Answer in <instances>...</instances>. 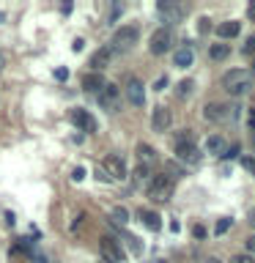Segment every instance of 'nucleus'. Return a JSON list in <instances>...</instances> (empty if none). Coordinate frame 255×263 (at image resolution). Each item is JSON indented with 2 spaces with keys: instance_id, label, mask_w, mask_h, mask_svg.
I'll return each instance as SVG.
<instances>
[{
  "instance_id": "ddd939ff",
  "label": "nucleus",
  "mask_w": 255,
  "mask_h": 263,
  "mask_svg": "<svg viewBox=\"0 0 255 263\" xmlns=\"http://www.w3.org/2000/svg\"><path fill=\"white\" fill-rule=\"evenodd\" d=\"M170 123H173V115H170L168 107H156L154 115H151V126H154V132H168Z\"/></svg>"
},
{
  "instance_id": "79ce46f5",
  "label": "nucleus",
  "mask_w": 255,
  "mask_h": 263,
  "mask_svg": "<svg viewBox=\"0 0 255 263\" xmlns=\"http://www.w3.org/2000/svg\"><path fill=\"white\" fill-rule=\"evenodd\" d=\"M151 263H162V260H151Z\"/></svg>"
},
{
  "instance_id": "58836bf2",
  "label": "nucleus",
  "mask_w": 255,
  "mask_h": 263,
  "mask_svg": "<svg viewBox=\"0 0 255 263\" xmlns=\"http://www.w3.org/2000/svg\"><path fill=\"white\" fill-rule=\"evenodd\" d=\"M247 14H250V20H252V22H255V3H252V6H250V8H247Z\"/></svg>"
},
{
  "instance_id": "0eeeda50",
  "label": "nucleus",
  "mask_w": 255,
  "mask_h": 263,
  "mask_svg": "<svg viewBox=\"0 0 255 263\" xmlns=\"http://www.w3.org/2000/svg\"><path fill=\"white\" fill-rule=\"evenodd\" d=\"M102 170L107 173V178L110 181H123L126 178V164H123V159L121 156H104L102 159Z\"/></svg>"
},
{
  "instance_id": "a878e982",
  "label": "nucleus",
  "mask_w": 255,
  "mask_h": 263,
  "mask_svg": "<svg viewBox=\"0 0 255 263\" xmlns=\"http://www.w3.org/2000/svg\"><path fill=\"white\" fill-rule=\"evenodd\" d=\"M242 167L255 176V156H242Z\"/></svg>"
},
{
  "instance_id": "f8f14e48",
  "label": "nucleus",
  "mask_w": 255,
  "mask_h": 263,
  "mask_svg": "<svg viewBox=\"0 0 255 263\" xmlns=\"http://www.w3.org/2000/svg\"><path fill=\"white\" fill-rule=\"evenodd\" d=\"M71 123L77 129L88 132V135H90V132H96V118L88 110H71Z\"/></svg>"
},
{
  "instance_id": "5701e85b",
  "label": "nucleus",
  "mask_w": 255,
  "mask_h": 263,
  "mask_svg": "<svg viewBox=\"0 0 255 263\" xmlns=\"http://www.w3.org/2000/svg\"><path fill=\"white\" fill-rule=\"evenodd\" d=\"M228 52H230V44H214V47L209 49V55L214 58V61H222V58H228Z\"/></svg>"
},
{
  "instance_id": "cd10ccee",
  "label": "nucleus",
  "mask_w": 255,
  "mask_h": 263,
  "mask_svg": "<svg viewBox=\"0 0 255 263\" xmlns=\"http://www.w3.org/2000/svg\"><path fill=\"white\" fill-rule=\"evenodd\" d=\"M230 263H255V260H252V255H233Z\"/></svg>"
},
{
  "instance_id": "9b49d317",
  "label": "nucleus",
  "mask_w": 255,
  "mask_h": 263,
  "mask_svg": "<svg viewBox=\"0 0 255 263\" xmlns=\"http://www.w3.org/2000/svg\"><path fill=\"white\" fill-rule=\"evenodd\" d=\"M126 99L135 107H143L145 104V90H143V82H140L137 77H129L126 80Z\"/></svg>"
},
{
  "instance_id": "aec40b11",
  "label": "nucleus",
  "mask_w": 255,
  "mask_h": 263,
  "mask_svg": "<svg viewBox=\"0 0 255 263\" xmlns=\"http://www.w3.org/2000/svg\"><path fill=\"white\" fill-rule=\"evenodd\" d=\"M137 159H140V164H145V167H151V164L156 162V151H154L151 145L140 143V145H137Z\"/></svg>"
},
{
  "instance_id": "c756f323",
  "label": "nucleus",
  "mask_w": 255,
  "mask_h": 263,
  "mask_svg": "<svg viewBox=\"0 0 255 263\" xmlns=\"http://www.w3.org/2000/svg\"><path fill=\"white\" fill-rule=\"evenodd\" d=\"M71 178H74V181H82V178H85V170H82V167H74Z\"/></svg>"
},
{
  "instance_id": "c9c22d12",
  "label": "nucleus",
  "mask_w": 255,
  "mask_h": 263,
  "mask_svg": "<svg viewBox=\"0 0 255 263\" xmlns=\"http://www.w3.org/2000/svg\"><path fill=\"white\" fill-rule=\"evenodd\" d=\"M239 154V145H233V148H228V154H225V159H230V156H236Z\"/></svg>"
},
{
  "instance_id": "c85d7f7f",
  "label": "nucleus",
  "mask_w": 255,
  "mask_h": 263,
  "mask_svg": "<svg viewBox=\"0 0 255 263\" xmlns=\"http://www.w3.org/2000/svg\"><path fill=\"white\" fill-rule=\"evenodd\" d=\"M244 52H247V55H252V52H255V36H250V39H247V44H244Z\"/></svg>"
},
{
  "instance_id": "a19ab883",
  "label": "nucleus",
  "mask_w": 255,
  "mask_h": 263,
  "mask_svg": "<svg viewBox=\"0 0 255 263\" xmlns=\"http://www.w3.org/2000/svg\"><path fill=\"white\" fill-rule=\"evenodd\" d=\"M0 69H3V55H0Z\"/></svg>"
},
{
  "instance_id": "f257e3e1",
  "label": "nucleus",
  "mask_w": 255,
  "mask_h": 263,
  "mask_svg": "<svg viewBox=\"0 0 255 263\" xmlns=\"http://www.w3.org/2000/svg\"><path fill=\"white\" fill-rule=\"evenodd\" d=\"M250 85H252V71H247V69H230L222 77V88L230 96H242L244 90H250Z\"/></svg>"
},
{
  "instance_id": "7ed1b4c3",
  "label": "nucleus",
  "mask_w": 255,
  "mask_h": 263,
  "mask_svg": "<svg viewBox=\"0 0 255 263\" xmlns=\"http://www.w3.org/2000/svg\"><path fill=\"white\" fill-rule=\"evenodd\" d=\"M173 189H176V181L170 176H154L151 184H148V197L156 203H168L173 197Z\"/></svg>"
},
{
  "instance_id": "412c9836",
  "label": "nucleus",
  "mask_w": 255,
  "mask_h": 263,
  "mask_svg": "<svg viewBox=\"0 0 255 263\" xmlns=\"http://www.w3.org/2000/svg\"><path fill=\"white\" fill-rule=\"evenodd\" d=\"M239 30H242V25L233 22V20L217 25V36H220V39H233V36H239Z\"/></svg>"
},
{
  "instance_id": "20e7f679",
  "label": "nucleus",
  "mask_w": 255,
  "mask_h": 263,
  "mask_svg": "<svg viewBox=\"0 0 255 263\" xmlns=\"http://www.w3.org/2000/svg\"><path fill=\"white\" fill-rule=\"evenodd\" d=\"M137 39H140V30L135 25H123V28L115 30L110 47H113V52H129V49L137 44Z\"/></svg>"
},
{
  "instance_id": "ea45409f",
  "label": "nucleus",
  "mask_w": 255,
  "mask_h": 263,
  "mask_svg": "<svg viewBox=\"0 0 255 263\" xmlns=\"http://www.w3.org/2000/svg\"><path fill=\"white\" fill-rule=\"evenodd\" d=\"M206 263H220V260H217V258H209V260H206Z\"/></svg>"
},
{
  "instance_id": "f03ea898",
  "label": "nucleus",
  "mask_w": 255,
  "mask_h": 263,
  "mask_svg": "<svg viewBox=\"0 0 255 263\" xmlns=\"http://www.w3.org/2000/svg\"><path fill=\"white\" fill-rule=\"evenodd\" d=\"M176 156H178V162L189 164V167H197V164L203 162V154L195 148V143H192V135H189V132L178 137V143H176Z\"/></svg>"
},
{
  "instance_id": "393cba45",
  "label": "nucleus",
  "mask_w": 255,
  "mask_h": 263,
  "mask_svg": "<svg viewBox=\"0 0 255 263\" xmlns=\"http://www.w3.org/2000/svg\"><path fill=\"white\" fill-rule=\"evenodd\" d=\"M230 222H233V219H220L217 225H214V233H217V236H222V233H228Z\"/></svg>"
},
{
  "instance_id": "bb28decb",
  "label": "nucleus",
  "mask_w": 255,
  "mask_h": 263,
  "mask_svg": "<svg viewBox=\"0 0 255 263\" xmlns=\"http://www.w3.org/2000/svg\"><path fill=\"white\" fill-rule=\"evenodd\" d=\"M165 170L170 173V178H176V176H181V167H178V164H173V162H168V164H165Z\"/></svg>"
},
{
  "instance_id": "e433bc0d",
  "label": "nucleus",
  "mask_w": 255,
  "mask_h": 263,
  "mask_svg": "<svg viewBox=\"0 0 255 263\" xmlns=\"http://www.w3.org/2000/svg\"><path fill=\"white\" fill-rule=\"evenodd\" d=\"M165 85H168V77H162V80H156V90H162Z\"/></svg>"
},
{
  "instance_id": "7c9ffc66",
  "label": "nucleus",
  "mask_w": 255,
  "mask_h": 263,
  "mask_svg": "<svg viewBox=\"0 0 255 263\" xmlns=\"http://www.w3.org/2000/svg\"><path fill=\"white\" fill-rule=\"evenodd\" d=\"M121 11H123V6H121V3H118V6H113V14H110V22H115V16H118Z\"/></svg>"
},
{
  "instance_id": "9d476101",
  "label": "nucleus",
  "mask_w": 255,
  "mask_h": 263,
  "mask_svg": "<svg viewBox=\"0 0 255 263\" xmlns=\"http://www.w3.org/2000/svg\"><path fill=\"white\" fill-rule=\"evenodd\" d=\"M99 250H102V258L107 263H123V250L118 247V241L110 236H104L102 241H99Z\"/></svg>"
},
{
  "instance_id": "6e6552de",
  "label": "nucleus",
  "mask_w": 255,
  "mask_h": 263,
  "mask_svg": "<svg viewBox=\"0 0 255 263\" xmlns=\"http://www.w3.org/2000/svg\"><path fill=\"white\" fill-rule=\"evenodd\" d=\"M173 44V36L168 28H159L151 33V41H148V49H151V55H165Z\"/></svg>"
},
{
  "instance_id": "4be33fe9",
  "label": "nucleus",
  "mask_w": 255,
  "mask_h": 263,
  "mask_svg": "<svg viewBox=\"0 0 255 263\" xmlns=\"http://www.w3.org/2000/svg\"><path fill=\"white\" fill-rule=\"evenodd\" d=\"M113 222H115L118 228H123V225L129 222V211L123 209V205H118V209H113Z\"/></svg>"
},
{
  "instance_id": "4c0bfd02",
  "label": "nucleus",
  "mask_w": 255,
  "mask_h": 263,
  "mask_svg": "<svg viewBox=\"0 0 255 263\" xmlns=\"http://www.w3.org/2000/svg\"><path fill=\"white\" fill-rule=\"evenodd\" d=\"M250 129H252V135H255V110H250Z\"/></svg>"
},
{
  "instance_id": "2f4dec72",
  "label": "nucleus",
  "mask_w": 255,
  "mask_h": 263,
  "mask_svg": "<svg viewBox=\"0 0 255 263\" xmlns=\"http://www.w3.org/2000/svg\"><path fill=\"white\" fill-rule=\"evenodd\" d=\"M192 233H195V238H203V236H206V228H203V225H195Z\"/></svg>"
},
{
  "instance_id": "f3484780",
  "label": "nucleus",
  "mask_w": 255,
  "mask_h": 263,
  "mask_svg": "<svg viewBox=\"0 0 255 263\" xmlns=\"http://www.w3.org/2000/svg\"><path fill=\"white\" fill-rule=\"evenodd\" d=\"M107 85V82H104V77H102V74H85V77H82V88H85L88 90V93H99V90H102Z\"/></svg>"
},
{
  "instance_id": "4468645a",
  "label": "nucleus",
  "mask_w": 255,
  "mask_h": 263,
  "mask_svg": "<svg viewBox=\"0 0 255 263\" xmlns=\"http://www.w3.org/2000/svg\"><path fill=\"white\" fill-rule=\"evenodd\" d=\"M113 47H102V49H96L94 52V58H90V66H94V71L99 74L102 69H107V66H110V61H113Z\"/></svg>"
},
{
  "instance_id": "dca6fc26",
  "label": "nucleus",
  "mask_w": 255,
  "mask_h": 263,
  "mask_svg": "<svg viewBox=\"0 0 255 263\" xmlns=\"http://www.w3.org/2000/svg\"><path fill=\"white\" fill-rule=\"evenodd\" d=\"M137 217H140V222H143V225H145L148 230H154V233H156V230L162 228V217H159V214H156V211L140 209V211H137Z\"/></svg>"
},
{
  "instance_id": "72a5a7b5",
  "label": "nucleus",
  "mask_w": 255,
  "mask_h": 263,
  "mask_svg": "<svg viewBox=\"0 0 255 263\" xmlns=\"http://www.w3.org/2000/svg\"><path fill=\"white\" fill-rule=\"evenodd\" d=\"M55 77L58 80H66V77H69V71H66V69H55Z\"/></svg>"
},
{
  "instance_id": "423d86ee",
  "label": "nucleus",
  "mask_w": 255,
  "mask_h": 263,
  "mask_svg": "<svg viewBox=\"0 0 255 263\" xmlns=\"http://www.w3.org/2000/svg\"><path fill=\"white\" fill-rule=\"evenodd\" d=\"M156 8H159L165 25H178L181 20H184V14H187V8L181 6V3H173V0H159Z\"/></svg>"
},
{
  "instance_id": "b1692460",
  "label": "nucleus",
  "mask_w": 255,
  "mask_h": 263,
  "mask_svg": "<svg viewBox=\"0 0 255 263\" xmlns=\"http://www.w3.org/2000/svg\"><path fill=\"white\" fill-rule=\"evenodd\" d=\"M192 88H195V82H192V80H184V82H178V96H181V99H187L189 93H192Z\"/></svg>"
},
{
  "instance_id": "39448f33",
  "label": "nucleus",
  "mask_w": 255,
  "mask_h": 263,
  "mask_svg": "<svg viewBox=\"0 0 255 263\" xmlns=\"http://www.w3.org/2000/svg\"><path fill=\"white\" fill-rule=\"evenodd\" d=\"M203 118L211 121V123H225V121H233L236 118V107H228V104H220V102H211L203 107Z\"/></svg>"
},
{
  "instance_id": "6ab92c4d",
  "label": "nucleus",
  "mask_w": 255,
  "mask_h": 263,
  "mask_svg": "<svg viewBox=\"0 0 255 263\" xmlns=\"http://www.w3.org/2000/svg\"><path fill=\"white\" fill-rule=\"evenodd\" d=\"M151 167H145V164H137L135 173H132V181H135V186H148L151 184Z\"/></svg>"
},
{
  "instance_id": "37998d69",
  "label": "nucleus",
  "mask_w": 255,
  "mask_h": 263,
  "mask_svg": "<svg viewBox=\"0 0 255 263\" xmlns=\"http://www.w3.org/2000/svg\"><path fill=\"white\" fill-rule=\"evenodd\" d=\"M252 145H255V135H252Z\"/></svg>"
},
{
  "instance_id": "2eb2a0df",
  "label": "nucleus",
  "mask_w": 255,
  "mask_h": 263,
  "mask_svg": "<svg viewBox=\"0 0 255 263\" xmlns=\"http://www.w3.org/2000/svg\"><path fill=\"white\" fill-rule=\"evenodd\" d=\"M206 154H211V156H220V159H225V154H228V143H225L222 137L211 135L209 140H206Z\"/></svg>"
},
{
  "instance_id": "f704fd0d",
  "label": "nucleus",
  "mask_w": 255,
  "mask_h": 263,
  "mask_svg": "<svg viewBox=\"0 0 255 263\" xmlns=\"http://www.w3.org/2000/svg\"><path fill=\"white\" fill-rule=\"evenodd\" d=\"M82 47H85V41H82V39H74V52H80Z\"/></svg>"
},
{
  "instance_id": "a211bd4d",
  "label": "nucleus",
  "mask_w": 255,
  "mask_h": 263,
  "mask_svg": "<svg viewBox=\"0 0 255 263\" xmlns=\"http://www.w3.org/2000/svg\"><path fill=\"white\" fill-rule=\"evenodd\" d=\"M195 61V52H192V47H181L176 55H173V63L178 66V69H187V66H192Z\"/></svg>"
},
{
  "instance_id": "1a4fd4ad",
  "label": "nucleus",
  "mask_w": 255,
  "mask_h": 263,
  "mask_svg": "<svg viewBox=\"0 0 255 263\" xmlns=\"http://www.w3.org/2000/svg\"><path fill=\"white\" fill-rule=\"evenodd\" d=\"M99 104H102L104 110H118V104H121V88L113 85V82H107V85L99 90Z\"/></svg>"
},
{
  "instance_id": "473e14b6",
  "label": "nucleus",
  "mask_w": 255,
  "mask_h": 263,
  "mask_svg": "<svg viewBox=\"0 0 255 263\" xmlns=\"http://www.w3.org/2000/svg\"><path fill=\"white\" fill-rule=\"evenodd\" d=\"M244 244H247V250H250V252H255V233H252L250 238H247V241H244Z\"/></svg>"
},
{
  "instance_id": "c03bdc74",
  "label": "nucleus",
  "mask_w": 255,
  "mask_h": 263,
  "mask_svg": "<svg viewBox=\"0 0 255 263\" xmlns=\"http://www.w3.org/2000/svg\"><path fill=\"white\" fill-rule=\"evenodd\" d=\"M252 66H255V63H252ZM252 74H255V69H252Z\"/></svg>"
}]
</instances>
